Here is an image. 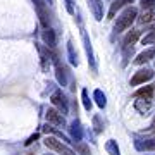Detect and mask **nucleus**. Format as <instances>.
<instances>
[{
  "label": "nucleus",
  "instance_id": "1",
  "mask_svg": "<svg viewBox=\"0 0 155 155\" xmlns=\"http://www.w3.org/2000/svg\"><path fill=\"white\" fill-rule=\"evenodd\" d=\"M136 16H138V11H136L134 7H127L126 11H124L121 16L117 17V22H116V28H114V31H116V33H121V31H124V29L131 28V24L134 22Z\"/></svg>",
  "mask_w": 155,
  "mask_h": 155
},
{
  "label": "nucleus",
  "instance_id": "2",
  "mask_svg": "<svg viewBox=\"0 0 155 155\" xmlns=\"http://www.w3.org/2000/svg\"><path fill=\"white\" fill-rule=\"evenodd\" d=\"M45 145H47L48 148H52V150H55V152H59V153H62V155H74L71 150L66 148V147H64L61 141H59V140L52 138V136H48V138L45 140Z\"/></svg>",
  "mask_w": 155,
  "mask_h": 155
},
{
  "label": "nucleus",
  "instance_id": "3",
  "mask_svg": "<svg viewBox=\"0 0 155 155\" xmlns=\"http://www.w3.org/2000/svg\"><path fill=\"white\" fill-rule=\"evenodd\" d=\"M152 78H153V71H152V69H141V71H138V72L133 76V79H131V84H133V86H136V84L147 83V81H150Z\"/></svg>",
  "mask_w": 155,
  "mask_h": 155
},
{
  "label": "nucleus",
  "instance_id": "4",
  "mask_svg": "<svg viewBox=\"0 0 155 155\" xmlns=\"http://www.w3.org/2000/svg\"><path fill=\"white\" fill-rule=\"evenodd\" d=\"M36 12H38V17L41 24H43L45 28H48V22H50V16H48V11H47V7L41 4V2H36Z\"/></svg>",
  "mask_w": 155,
  "mask_h": 155
},
{
  "label": "nucleus",
  "instance_id": "5",
  "mask_svg": "<svg viewBox=\"0 0 155 155\" xmlns=\"http://www.w3.org/2000/svg\"><path fill=\"white\" fill-rule=\"evenodd\" d=\"M127 4H133V0H114L110 9H109V19H114L116 14H117V11L122 9L124 5H127Z\"/></svg>",
  "mask_w": 155,
  "mask_h": 155
},
{
  "label": "nucleus",
  "instance_id": "6",
  "mask_svg": "<svg viewBox=\"0 0 155 155\" xmlns=\"http://www.w3.org/2000/svg\"><path fill=\"white\" fill-rule=\"evenodd\" d=\"M47 121L52 122V124H57V126H62V124H64V117H62V114H59L55 109H48V110H47Z\"/></svg>",
  "mask_w": 155,
  "mask_h": 155
},
{
  "label": "nucleus",
  "instance_id": "7",
  "mask_svg": "<svg viewBox=\"0 0 155 155\" xmlns=\"http://www.w3.org/2000/svg\"><path fill=\"white\" fill-rule=\"evenodd\" d=\"M52 104H54V105H57V107H61L64 112L67 110V104H66V98H64L62 91H55V93L52 95Z\"/></svg>",
  "mask_w": 155,
  "mask_h": 155
},
{
  "label": "nucleus",
  "instance_id": "8",
  "mask_svg": "<svg viewBox=\"0 0 155 155\" xmlns=\"http://www.w3.org/2000/svg\"><path fill=\"white\" fill-rule=\"evenodd\" d=\"M140 33H141L140 29H131V31L126 35V38H124V47L127 48V47H131L133 43H136V40L140 38Z\"/></svg>",
  "mask_w": 155,
  "mask_h": 155
},
{
  "label": "nucleus",
  "instance_id": "9",
  "mask_svg": "<svg viewBox=\"0 0 155 155\" xmlns=\"http://www.w3.org/2000/svg\"><path fill=\"white\" fill-rule=\"evenodd\" d=\"M152 57H155V48H148V50H145V52H141V54L136 57L134 64H145V62L150 61Z\"/></svg>",
  "mask_w": 155,
  "mask_h": 155
},
{
  "label": "nucleus",
  "instance_id": "10",
  "mask_svg": "<svg viewBox=\"0 0 155 155\" xmlns=\"http://www.w3.org/2000/svg\"><path fill=\"white\" fill-rule=\"evenodd\" d=\"M134 97H136V98H138V97H141V98L150 100L152 97H153V88H152V86H143V88H140V90H136V91H134Z\"/></svg>",
  "mask_w": 155,
  "mask_h": 155
},
{
  "label": "nucleus",
  "instance_id": "11",
  "mask_svg": "<svg viewBox=\"0 0 155 155\" xmlns=\"http://www.w3.org/2000/svg\"><path fill=\"white\" fill-rule=\"evenodd\" d=\"M43 41L48 47H55V33H54V29H50V28H47L43 31Z\"/></svg>",
  "mask_w": 155,
  "mask_h": 155
},
{
  "label": "nucleus",
  "instance_id": "12",
  "mask_svg": "<svg viewBox=\"0 0 155 155\" xmlns=\"http://www.w3.org/2000/svg\"><path fill=\"white\" fill-rule=\"evenodd\" d=\"M155 21V9H150V11H145L143 16L140 17V22L141 24H148V22Z\"/></svg>",
  "mask_w": 155,
  "mask_h": 155
},
{
  "label": "nucleus",
  "instance_id": "13",
  "mask_svg": "<svg viewBox=\"0 0 155 155\" xmlns=\"http://www.w3.org/2000/svg\"><path fill=\"white\" fill-rule=\"evenodd\" d=\"M140 150H155V140H150V141H145V143H136Z\"/></svg>",
  "mask_w": 155,
  "mask_h": 155
},
{
  "label": "nucleus",
  "instance_id": "14",
  "mask_svg": "<svg viewBox=\"0 0 155 155\" xmlns=\"http://www.w3.org/2000/svg\"><path fill=\"white\" fill-rule=\"evenodd\" d=\"M141 7H143L145 11L155 9V0H141Z\"/></svg>",
  "mask_w": 155,
  "mask_h": 155
},
{
  "label": "nucleus",
  "instance_id": "15",
  "mask_svg": "<svg viewBox=\"0 0 155 155\" xmlns=\"http://www.w3.org/2000/svg\"><path fill=\"white\" fill-rule=\"evenodd\" d=\"M76 150H78L81 155H90V148H88L84 143H78V145H76Z\"/></svg>",
  "mask_w": 155,
  "mask_h": 155
},
{
  "label": "nucleus",
  "instance_id": "16",
  "mask_svg": "<svg viewBox=\"0 0 155 155\" xmlns=\"http://www.w3.org/2000/svg\"><path fill=\"white\" fill-rule=\"evenodd\" d=\"M57 76H59V81H61L62 84L66 83V78H64V69H62L59 64H57Z\"/></svg>",
  "mask_w": 155,
  "mask_h": 155
},
{
  "label": "nucleus",
  "instance_id": "17",
  "mask_svg": "<svg viewBox=\"0 0 155 155\" xmlns=\"http://www.w3.org/2000/svg\"><path fill=\"white\" fill-rule=\"evenodd\" d=\"M153 40H155V33L152 31V33H150L148 36H145V38L141 40V41H143V45H147V43H150V41H153Z\"/></svg>",
  "mask_w": 155,
  "mask_h": 155
},
{
  "label": "nucleus",
  "instance_id": "18",
  "mask_svg": "<svg viewBox=\"0 0 155 155\" xmlns=\"http://www.w3.org/2000/svg\"><path fill=\"white\" fill-rule=\"evenodd\" d=\"M97 98H98V105L100 107H105V97H102V93H100V91H97Z\"/></svg>",
  "mask_w": 155,
  "mask_h": 155
},
{
  "label": "nucleus",
  "instance_id": "19",
  "mask_svg": "<svg viewBox=\"0 0 155 155\" xmlns=\"http://www.w3.org/2000/svg\"><path fill=\"white\" fill-rule=\"evenodd\" d=\"M152 31H153V33H155V26H152Z\"/></svg>",
  "mask_w": 155,
  "mask_h": 155
}]
</instances>
